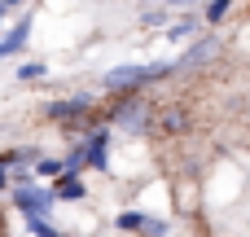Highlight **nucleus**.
Instances as JSON below:
<instances>
[{
  "label": "nucleus",
  "instance_id": "1a4fd4ad",
  "mask_svg": "<svg viewBox=\"0 0 250 237\" xmlns=\"http://www.w3.org/2000/svg\"><path fill=\"white\" fill-rule=\"evenodd\" d=\"M83 194H88V185H83V180H79L75 172L57 176V185H53V198H57V202H79Z\"/></svg>",
  "mask_w": 250,
  "mask_h": 237
},
{
  "label": "nucleus",
  "instance_id": "ddd939ff",
  "mask_svg": "<svg viewBox=\"0 0 250 237\" xmlns=\"http://www.w3.org/2000/svg\"><path fill=\"white\" fill-rule=\"evenodd\" d=\"M35 176H40V180H48V176H66V158H40Z\"/></svg>",
  "mask_w": 250,
  "mask_h": 237
},
{
  "label": "nucleus",
  "instance_id": "423d86ee",
  "mask_svg": "<svg viewBox=\"0 0 250 237\" xmlns=\"http://www.w3.org/2000/svg\"><path fill=\"white\" fill-rule=\"evenodd\" d=\"M119 229H127V233H145V237H167V233H171L167 220H154V215H145V211H123V215H119Z\"/></svg>",
  "mask_w": 250,
  "mask_h": 237
},
{
  "label": "nucleus",
  "instance_id": "f257e3e1",
  "mask_svg": "<svg viewBox=\"0 0 250 237\" xmlns=\"http://www.w3.org/2000/svg\"><path fill=\"white\" fill-rule=\"evenodd\" d=\"M167 75H176V62H132V66L105 70L101 75V88L114 92V97H136L141 88H149V84H158Z\"/></svg>",
  "mask_w": 250,
  "mask_h": 237
},
{
  "label": "nucleus",
  "instance_id": "dca6fc26",
  "mask_svg": "<svg viewBox=\"0 0 250 237\" xmlns=\"http://www.w3.org/2000/svg\"><path fill=\"white\" fill-rule=\"evenodd\" d=\"M185 123H189V119H185V114H167V119H163V128H167V132H180V128H185Z\"/></svg>",
  "mask_w": 250,
  "mask_h": 237
},
{
  "label": "nucleus",
  "instance_id": "2eb2a0df",
  "mask_svg": "<svg viewBox=\"0 0 250 237\" xmlns=\"http://www.w3.org/2000/svg\"><path fill=\"white\" fill-rule=\"evenodd\" d=\"M141 22H145V26H163V22H171V9H149Z\"/></svg>",
  "mask_w": 250,
  "mask_h": 237
},
{
  "label": "nucleus",
  "instance_id": "9b49d317",
  "mask_svg": "<svg viewBox=\"0 0 250 237\" xmlns=\"http://www.w3.org/2000/svg\"><path fill=\"white\" fill-rule=\"evenodd\" d=\"M229 9H233V0H207V9H202V18L215 26V22H224L229 18Z\"/></svg>",
  "mask_w": 250,
  "mask_h": 237
},
{
  "label": "nucleus",
  "instance_id": "39448f33",
  "mask_svg": "<svg viewBox=\"0 0 250 237\" xmlns=\"http://www.w3.org/2000/svg\"><path fill=\"white\" fill-rule=\"evenodd\" d=\"M88 114H92V97H66V101H53L48 106V119L70 123V128H83Z\"/></svg>",
  "mask_w": 250,
  "mask_h": 237
},
{
  "label": "nucleus",
  "instance_id": "9d476101",
  "mask_svg": "<svg viewBox=\"0 0 250 237\" xmlns=\"http://www.w3.org/2000/svg\"><path fill=\"white\" fill-rule=\"evenodd\" d=\"M193 26H198V22H193V18H185V13H180V18H171V22H167V40H171V44H176V40H189V35H193Z\"/></svg>",
  "mask_w": 250,
  "mask_h": 237
},
{
  "label": "nucleus",
  "instance_id": "6ab92c4d",
  "mask_svg": "<svg viewBox=\"0 0 250 237\" xmlns=\"http://www.w3.org/2000/svg\"><path fill=\"white\" fill-rule=\"evenodd\" d=\"M66 237H79V233H66Z\"/></svg>",
  "mask_w": 250,
  "mask_h": 237
},
{
  "label": "nucleus",
  "instance_id": "f03ea898",
  "mask_svg": "<svg viewBox=\"0 0 250 237\" xmlns=\"http://www.w3.org/2000/svg\"><path fill=\"white\" fill-rule=\"evenodd\" d=\"M13 202H18V211H22L26 220H48L53 207H57L53 189H40V185L31 180V172H26V176H13Z\"/></svg>",
  "mask_w": 250,
  "mask_h": 237
},
{
  "label": "nucleus",
  "instance_id": "0eeeda50",
  "mask_svg": "<svg viewBox=\"0 0 250 237\" xmlns=\"http://www.w3.org/2000/svg\"><path fill=\"white\" fill-rule=\"evenodd\" d=\"M31 26H35V18L31 13H22L4 35H0V57H13V53H22L26 48V40H31Z\"/></svg>",
  "mask_w": 250,
  "mask_h": 237
},
{
  "label": "nucleus",
  "instance_id": "f3484780",
  "mask_svg": "<svg viewBox=\"0 0 250 237\" xmlns=\"http://www.w3.org/2000/svg\"><path fill=\"white\" fill-rule=\"evenodd\" d=\"M18 4H22V0H0V22H9V18L18 13Z\"/></svg>",
  "mask_w": 250,
  "mask_h": 237
},
{
  "label": "nucleus",
  "instance_id": "7ed1b4c3",
  "mask_svg": "<svg viewBox=\"0 0 250 237\" xmlns=\"http://www.w3.org/2000/svg\"><path fill=\"white\" fill-rule=\"evenodd\" d=\"M105 123L119 128V132H132V136H136V132H145V128L154 123V106H149L141 92H136V97H123L114 110H105Z\"/></svg>",
  "mask_w": 250,
  "mask_h": 237
},
{
  "label": "nucleus",
  "instance_id": "4468645a",
  "mask_svg": "<svg viewBox=\"0 0 250 237\" xmlns=\"http://www.w3.org/2000/svg\"><path fill=\"white\" fill-rule=\"evenodd\" d=\"M26 229H31V237H66V233H57L48 220H26Z\"/></svg>",
  "mask_w": 250,
  "mask_h": 237
},
{
  "label": "nucleus",
  "instance_id": "20e7f679",
  "mask_svg": "<svg viewBox=\"0 0 250 237\" xmlns=\"http://www.w3.org/2000/svg\"><path fill=\"white\" fill-rule=\"evenodd\" d=\"M215 53H220V35L211 31V35H202L198 44H189V48L176 57V75H180V70H198V66H207Z\"/></svg>",
  "mask_w": 250,
  "mask_h": 237
},
{
  "label": "nucleus",
  "instance_id": "a211bd4d",
  "mask_svg": "<svg viewBox=\"0 0 250 237\" xmlns=\"http://www.w3.org/2000/svg\"><path fill=\"white\" fill-rule=\"evenodd\" d=\"M4 189H13V172H9V167H0V194H4Z\"/></svg>",
  "mask_w": 250,
  "mask_h": 237
},
{
  "label": "nucleus",
  "instance_id": "6e6552de",
  "mask_svg": "<svg viewBox=\"0 0 250 237\" xmlns=\"http://www.w3.org/2000/svg\"><path fill=\"white\" fill-rule=\"evenodd\" d=\"M83 158H88L92 172H105V167H110V132H105V128L83 141Z\"/></svg>",
  "mask_w": 250,
  "mask_h": 237
},
{
  "label": "nucleus",
  "instance_id": "f8f14e48",
  "mask_svg": "<svg viewBox=\"0 0 250 237\" xmlns=\"http://www.w3.org/2000/svg\"><path fill=\"white\" fill-rule=\"evenodd\" d=\"M44 75H48L44 62H22V66H18V79H22V84H35V79H44Z\"/></svg>",
  "mask_w": 250,
  "mask_h": 237
}]
</instances>
